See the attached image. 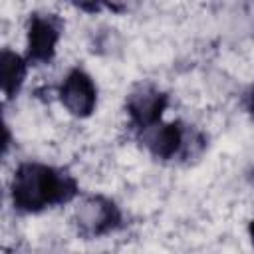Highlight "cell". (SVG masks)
I'll return each instance as SVG.
<instances>
[{
    "mask_svg": "<svg viewBox=\"0 0 254 254\" xmlns=\"http://www.w3.org/2000/svg\"><path fill=\"white\" fill-rule=\"evenodd\" d=\"M12 202L22 212H40L54 204L75 198L77 183L65 171L42 165L22 163L12 179Z\"/></svg>",
    "mask_w": 254,
    "mask_h": 254,
    "instance_id": "obj_1",
    "label": "cell"
},
{
    "mask_svg": "<svg viewBox=\"0 0 254 254\" xmlns=\"http://www.w3.org/2000/svg\"><path fill=\"white\" fill-rule=\"evenodd\" d=\"M75 224L81 236L97 238L121 226V212L117 204L101 194L87 196L75 208Z\"/></svg>",
    "mask_w": 254,
    "mask_h": 254,
    "instance_id": "obj_2",
    "label": "cell"
},
{
    "mask_svg": "<svg viewBox=\"0 0 254 254\" xmlns=\"http://www.w3.org/2000/svg\"><path fill=\"white\" fill-rule=\"evenodd\" d=\"M64 22L56 14H32L28 24V54L32 65L50 64L56 54V44L62 36Z\"/></svg>",
    "mask_w": 254,
    "mask_h": 254,
    "instance_id": "obj_3",
    "label": "cell"
},
{
    "mask_svg": "<svg viewBox=\"0 0 254 254\" xmlns=\"http://www.w3.org/2000/svg\"><path fill=\"white\" fill-rule=\"evenodd\" d=\"M60 101L73 117H89L97 103L93 79L79 67L71 69L60 85Z\"/></svg>",
    "mask_w": 254,
    "mask_h": 254,
    "instance_id": "obj_4",
    "label": "cell"
},
{
    "mask_svg": "<svg viewBox=\"0 0 254 254\" xmlns=\"http://www.w3.org/2000/svg\"><path fill=\"white\" fill-rule=\"evenodd\" d=\"M169 105V95L153 85H139L127 97V113L137 131L149 129L161 121L165 107Z\"/></svg>",
    "mask_w": 254,
    "mask_h": 254,
    "instance_id": "obj_5",
    "label": "cell"
},
{
    "mask_svg": "<svg viewBox=\"0 0 254 254\" xmlns=\"http://www.w3.org/2000/svg\"><path fill=\"white\" fill-rule=\"evenodd\" d=\"M26 69H28V60L10 52V50H2L0 54V81H2V91L6 95V99L14 97L26 77Z\"/></svg>",
    "mask_w": 254,
    "mask_h": 254,
    "instance_id": "obj_6",
    "label": "cell"
},
{
    "mask_svg": "<svg viewBox=\"0 0 254 254\" xmlns=\"http://www.w3.org/2000/svg\"><path fill=\"white\" fill-rule=\"evenodd\" d=\"M250 113L254 115V87H252V91H250Z\"/></svg>",
    "mask_w": 254,
    "mask_h": 254,
    "instance_id": "obj_7",
    "label": "cell"
},
{
    "mask_svg": "<svg viewBox=\"0 0 254 254\" xmlns=\"http://www.w3.org/2000/svg\"><path fill=\"white\" fill-rule=\"evenodd\" d=\"M248 232H250V238H252V246H254V220L250 222V226H248Z\"/></svg>",
    "mask_w": 254,
    "mask_h": 254,
    "instance_id": "obj_8",
    "label": "cell"
},
{
    "mask_svg": "<svg viewBox=\"0 0 254 254\" xmlns=\"http://www.w3.org/2000/svg\"><path fill=\"white\" fill-rule=\"evenodd\" d=\"M12 254H18V252H12Z\"/></svg>",
    "mask_w": 254,
    "mask_h": 254,
    "instance_id": "obj_9",
    "label": "cell"
}]
</instances>
